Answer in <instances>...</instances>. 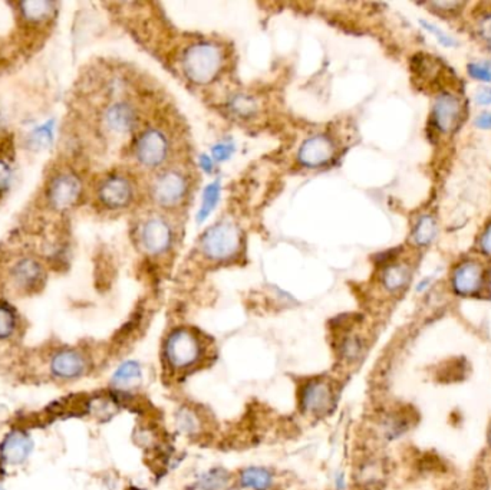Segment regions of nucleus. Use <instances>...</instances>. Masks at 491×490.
<instances>
[{"label": "nucleus", "instance_id": "33", "mask_svg": "<svg viewBox=\"0 0 491 490\" xmlns=\"http://www.w3.org/2000/svg\"><path fill=\"white\" fill-rule=\"evenodd\" d=\"M52 138V126L51 124H45L41 128H38L33 134V141L43 146L46 143H49Z\"/></svg>", "mask_w": 491, "mask_h": 490}, {"label": "nucleus", "instance_id": "37", "mask_svg": "<svg viewBox=\"0 0 491 490\" xmlns=\"http://www.w3.org/2000/svg\"><path fill=\"white\" fill-rule=\"evenodd\" d=\"M431 5L435 9H440L443 12H454L462 6V4H458V2H434Z\"/></svg>", "mask_w": 491, "mask_h": 490}, {"label": "nucleus", "instance_id": "35", "mask_svg": "<svg viewBox=\"0 0 491 490\" xmlns=\"http://www.w3.org/2000/svg\"><path fill=\"white\" fill-rule=\"evenodd\" d=\"M474 100L478 106H490L491 104V89H488V88L478 89L474 95Z\"/></svg>", "mask_w": 491, "mask_h": 490}, {"label": "nucleus", "instance_id": "10", "mask_svg": "<svg viewBox=\"0 0 491 490\" xmlns=\"http://www.w3.org/2000/svg\"><path fill=\"white\" fill-rule=\"evenodd\" d=\"M33 439L22 429L9 432L0 443V466L19 467L26 463L33 451Z\"/></svg>", "mask_w": 491, "mask_h": 490}, {"label": "nucleus", "instance_id": "34", "mask_svg": "<svg viewBox=\"0 0 491 490\" xmlns=\"http://www.w3.org/2000/svg\"><path fill=\"white\" fill-rule=\"evenodd\" d=\"M480 249L485 256L491 257V223L484 229V232L481 235Z\"/></svg>", "mask_w": 491, "mask_h": 490}, {"label": "nucleus", "instance_id": "30", "mask_svg": "<svg viewBox=\"0 0 491 490\" xmlns=\"http://www.w3.org/2000/svg\"><path fill=\"white\" fill-rule=\"evenodd\" d=\"M12 167L11 163L8 160H5L4 157H0V194H4L12 183Z\"/></svg>", "mask_w": 491, "mask_h": 490}, {"label": "nucleus", "instance_id": "36", "mask_svg": "<svg viewBox=\"0 0 491 490\" xmlns=\"http://www.w3.org/2000/svg\"><path fill=\"white\" fill-rule=\"evenodd\" d=\"M475 127L480 130H491V113H482L480 114L475 121Z\"/></svg>", "mask_w": 491, "mask_h": 490}, {"label": "nucleus", "instance_id": "25", "mask_svg": "<svg viewBox=\"0 0 491 490\" xmlns=\"http://www.w3.org/2000/svg\"><path fill=\"white\" fill-rule=\"evenodd\" d=\"M338 351H339V355L343 361L351 362V364L356 362L361 359V357L365 351L363 340L358 335H348L341 341Z\"/></svg>", "mask_w": 491, "mask_h": 490}, {"label": "nucleus", "instance_id": "38", "mask_svg": "<svg viewBox=\"0 0 491 490\" xmlns=\"http://www.w3.org/2000/svg\"><path fill=\"white\" fill-rule=\"evenodd\" d=\"M200 165L203 167V170L212 171L213 170V160L209 155H202L200 157Z\"/></svg>", "mask_w": 491, "mask_h": 490}, {"label": "nucleus", "instance_id": "16", "mask_svg": "<svg viewBox=\"0 0 491 490\" xmlns=\"http://www.w3.org/2000/svg\"><path fill=\"white\" fill-rule=\"evenodd\" d=\"M461 117V101L453 93H441L435 98L433 107V120L435 128L443 134L455 130Z\"/></svg>", "mask_w": 491, "mask_h": 490}, {"label": "nucleus", "instance_id": "27", "mask_svg": "<svg viewBox=\"0 0 491 490\" xmlns=\"http://www.w3.org/2000/svg\"><path fill=\"white\" fill-rule=\"evenodd\" d=\"M229 110L237 117H252L257 111V103L249 95H236L229 103Z\"/></svg>", "mask_w": 491, "mask_h": 490}, {"label": "nucleus", "instance_id": "21", "mask_svg": "<svg viewBox=\"0 0 491 490\" xmlns=\"http://www.w3.org/2000/svg\"><path fill=\"white\" fill-rule=\"evenodd\" d=\"M175 426L185 436L199 434L202 430V417L191 407H180L175 413Z\"/></svg>", "mask_w": 491, "mask_h": 490}, {"label": "nucleus", "instance_id": "40", "mask_svg": "<svg viewBox=\"0 0 491 490\" xmlns=\"http://www.w3.org/2000/svg\"><path fill=\"white\" fill-rule=\"evenodd\" d=\"M430 282H431V279H425V280H421V282L418 283V286H417V290H418V292H423V290H425V289H427V286L430 285Z\"/></svg>", "mask_w": 491, "mask_h": 490}, {"label": "nucleus", "instance_id": "29", "mask_svg": "<svg viewBox=\"0 0 491 490\" xmlns=\"http://www.w3.org/2000/svg\"><path fill=\"white\" fill-rule=\"evenodd\" d=\"M468 75L480 82H490L491 81V66L485 62H472L467 66Z\"/></svg>", "mask_w": 491, "mask_h": 490}, {"label": "nucleus", "instance_id": "32", "mask_svg": "<svg viewBox=\"0 0 491 490\" xmlns=\"http://www.w3.org/2000/svg\"><path fill=\"white\" fill-rule=\"evenodd\" d=\"M478 34L480 36L491 45V12L484 15L478 22Z\"/></svg>", "mask_w": 491, "mask_h": 490}, {"label": "nucleus", "instance_id": "26", "mask_svg": "<svg viewBox=\"0 0 491 490\" xmlns=\"http://www.w3.org/2000/svg\"><path fill=\"white\" fill-rule=\"evenodd\" d=\"M219 200H220V184H219V181H215L212 184H209L203 193L202 208H200L199 215H197L199 223H203L213 213Z\"/></svg>", "mask_w": 491, "mask_h": 490}, {"label": "nucleus", "instance_id": "42", "mask_svg": "<svg viewBox=\"0 0 491 490\" xmlns=\"http://www.w3.org/2000/svg\"><path fill=\"white\" fill-rule=\"evenodd\" d=\"M0 490H6L5 486H4V483H2V480H0Z\"/></svg>", "mask_w": 491, "mask_h": 490}, {"label": "nucleus", "instance_id": "8", "mask_svg": "<svg viewBox=\"0 0 491 490\" xmlns=\"http://www.w3.org/2000/svg\"><path fill=\"white\" fill-rule=\"evenodd\" d=\"M170 144L165 134L158 128L145 130L135 141L134 153L140 164L148 168L160 167L168 155Z\"/></svg>", "mask_w": 491, "mask_h": 490}, {"label": "nucleus", "instance_id": "6", "mask_svg": "<svg viewBox=\"0 0 491 490\" xmlns=\"http://www.w3.org/2000/svg\"><path fill=\"white\" fill-rule=\"evenodd\" d=\"M89 358L83 351L76 348H59L49 359V371L52 377L61 381H75L86 375L89 371Z\"/></svg>", "mask_w": 491, "mask_h": 490}, {"label": "nucleus", "instance_id": "18", "mask_svg": "<svg viewBox=\"0 0 491 490\" xmlns=\"http://www.w3.org/2000/svg\"><path fill=\"white\" fill-rule=\"evenodd\" d=\"M56 11V5L53 2H45V0H31V2L19 4V14L26 24L39 25L48 22Z\"/></svg>", "mask_w": 491, "mask_h": 490}, {"label": "nucleus", "instance_id": "24", "mask_svg": "<svg viewBox=\"0 0 491 490\" xmlns=\"http://www.w3.org/2000/svg\"><path fill=\"white\" fill-rule=\"evenodd\" d=\"M229 471L220 467L210 469L199 477V486L202 490H224L229 486Z\"/></svg>", "mask_w": 491, "mask_h": 490}, {"label": "nucleus", "instance_id": "22", "mask_svg": "<svg viewBox=\"0 0 491 490\" xmlns=\"http://www.w3.org/2000/svg\"><path fill=\"white\" fill-rule=\"evenodd\" d=\"M19 327L18 311L5 301H0V341L11 340Z\"/></svg>", "mask_w": 491, "mask_h": 490}, {"label": "nucleus", "instance_id": "11", "mask_svg": "<svg viewBox=\"0 0 491 490\" xmlns=\"http://www.w3.org/2000/svg\"><path fill=\"white\" fill-rule=\"evenodd\" d=\"M45 267L43 265L32 257L24 256L16 259L9 270L11 283L21 292L32 293L36 289H41L45 283Z\"/></svg>", "mask_w": 491, "mask_h": 490}, {"label": "nucleus", "instance_id": "12", "mask_svg": "<svg viewBox=\"0 0 491 490\" xmlns=\"http://www.w3.org/2000/svg\"><path fill=\"white\" fill-rule=\"evenodd\" d=\"M140 242L148 255H161L172 245V229L164 219L150 218L141 226Z\"/></svg>", "mask_w": 491, "mask_h": 490}, {"label": "nucleus", "instance_id": "39", "mask_svg": "<svg viewBox=\"0 0 491 490\" xmlns=\"http://www.w3.org/2000/svg\"><path fill=\"white\" fill-rule=\"evenodd\" d=\"M335 484H336V487H338L339 490H342V489L345 487V476H343L342 473L336 474V479H335Z\"/></svg>", "mask_w": 491, "mask_h": 490}, {"label": "nucleus", "instance_id": "7", "mask_svg": "<svg viewBox=\"0 0 491 490\" xmlns=\"http://www.w3.org/2000/svg\"><path fill=\"white\" fill-rule=\"evenodd\" d=\"M134 198L131 181L123 174H110L104 177L96 187V199L110 210L127 208Z\"/></svg>", "mask_w": 491, "mask_h": 490}, {"label": "nucleus", "instance_id": "5", "mask_svg": "<svg viewBox=\"0 0 491 490\" xmlns=\"http://www.w3.org/2000/svg\"><path fill=\"white\" fill-rule=\"evenodd\" d=\"M301 409L306 414L322 416L332 409L335 403L334 385L324 378H314L301 387Z\"/></svg>", "mask_w": 491, "mask_h": 490}, {"label": "nucleus", "instance_id": "9", "mask_svg": "<svg viewBox=\"0 0 491 490\" xmlns=\"http://www.w3.org/2000/svg\"><path fill=\"white\" fill-rule=\"evenodd\" d=\"M187 178L178 171H167L160 174L151 187L155 203L162 208H174L180 205L187 194Z\"/></svg>", "mask_w": 491, "mask_h": 490}, {"label": "nucleus", "instance_id": "19", "mask_svg": "<svg viewBox=\"0 0 491 490\" xmlns=\"http://www.w3.org/2000/svg\"><path fill=\"white\" fill-rule=\"evenodd\" d=\"M240 486L250 490H270L274 484L273 473L266 467L250 466L243 469L239 476Z\"/></svg>", "mask_w": 491, "mask_h": 490}, {"label": "nucleus", "instance_id": "3", "mask_svg": "<svg viewBox=\"0 0 491 490\" xmlns=\"http://www.w3.org/2000/svg\"><path fill=\"white\" fill-rule=\"evenodd\" d=\"M82 191L81 177L73 171L61 170L48 180L45 198L49 208L56 212H65L79 202Z\"/></svg>", "mask_w": 491, "mask_h": 490}, {"label": "nucleus", "instance_id": "31", "mask_svg": "<svg viewBox=\"0 0 491 490\" xmlns=\"http://www.w3.org/2000/svg\"><path fill=\"white\" fill-rule=\"evenodd\" d=\"M233 151H234V147L230 143H219L213 147V155L219 161L229 160L232 157Z\"/></svg>", "mask_w": 491, "mask_h": 490}, {"label": "nucleus", "instance_id": "41", "mask_svg": "<svg viewBox=\"0 0 491 490\" xmlns=\"http://www.w3.org/2000/svg\"><path fill=\"white\" fill-rule=\"evenodd\" d=\"M488 443L491 446V424H490V429H488Z\"/></svg>", "mask_w": 491, "mask_h": 490}, {"label": "nucleus", "instance_id": "13", "mask_svg": "<svg viewBox=\"0 0 491 490\" xmlns=\"http://www.w3.org/2000/svg\"><path fill=\"white\" fill-rule=\"evenodd\" d=\"M451 285L457 295L472 297L482 289L484 269L475 260H467L458 265L453 273Z\"/></svg>", "mask_w": 491, "mask_h": 490}, {"label": "nucleus", "instance_id": "28", "mask_svg": "<svg viewBox=\"0 0 491 490\" xmlns=\"http://www.w3.org/2000/svg\"><path fill=\"white\" fill-rule=\"evenodd\" d=\"M420 24H421V26H423L425 31H428L430 34H433V36L437 38V41H438L443 46H445V48H453V46L457 45L455 39H454L451 35L445 34V32H444L441 28H438L435 24H431V22H428V21H420Z\"/></svg>", "mask_w": 491, "mask_h": 490}, {"label": "nucleus", "instance_id": "23", "mask_svg": "<svg viewBox=\"0 0 491 490\" xmlns=\"http://www.w3.org/2000/svg\"><path fill=\"white\" fill-rule=\"evenodd\" d=\"M437 236V223L433 216L423 215L414 225L413 242L417 246H428Z\"/></svg>", "mask_w": 491, "mask_h": 490}, {"label": "nucleus", "instance_id": "4", "mask_svg": "<svg viewBox=\"0 0 491 490\" xmlns=\"http://www.w3.org/2000/svg\"><path fill=\"white\" fill-rule=\"evenodd\" d=\"M240 230L232 222H220L202 238V252L212 260L232 259L240 249Z\"/></svg>", "mask_w": 491, "mask_h": 490}, {"label": "nucleus", "instance_id": "2", "mask_svg": "<svg viewBox=\"0 0 491 490\" xmlns=\"http://www.w3.org/2000/svg\"><path fill=\"white\" fill-rule=\"evenodd\" d=\"M223 66V51L213 42H197L188 46L181 58V68L187 79L206 85L216 79Z\"/></svg>", "mask_w": 491, "mask_h": 490}, {"label": "nucleus", "instance_id": "15", "mask_svg": "<svg viewBox=\"0 0 491 490\" xmlns=\"http://www.w3.org/2000/svg\"><path fill=\"white\" fill-rule=\"evenodd\" d=\"M335 151L334 141L324 134H318L304 141L299 148L298 158L305 167L318 168L329 163L334 158Z\"/></svg>", "mask_w": 491, "mask_h": 490}, {"label": "nucleus", "instance_id": "14", "mask_svg": "<svg viewBox=\"0 0 491 490\" xmlns=\"http://www.w3.org/2000/svg\"><path fill=\"white\" fill-rule=\"evenodd\" d=\"M138 123V114L135 108L125 101H118L108 106L103 113L104 127L115 136L130 134Z\"/></svg>", "mask_w": 491, "mask_h": 490}, {"label": "nucleus", "instance_id": "20", "mask_svg": "<svg viewBox=\"0 0 491 490\" xmlns=\"http://www.w3.org/2000/svg\"><path fill=\"white\" fill-rule=\"evenodd\" d=\"M411 270L404 263H394L388 265L381 276L382 285L389 292H398L401 290L410 280Z\"/></svg>", "mask_w": 491, "mask_h": 490}, {"label": "nucleus", "instance_id": "17", "mask_svg": "<svg viewBox=\"0 0 491 490\" xmlns=\"http://www.w3.org/2000/svg\"><path fill=\"white\" fill-rule=\"evenodd\" d=\"M143 381V367L138 361L128 359L117 367L111 377V384L120 389L121 393L130 391L131 388L140 385Z\"/></svg>", "mask_w": 491, "mask_h": 490}, {"label": "nucleus", "instance_id": "1", "mask_svg": "<svg viewBox=\"0 0 491 490\" xmlns=\"http://www.w3.org/2000/svg\"><path fill=\"white\" fill-rule=\"evenodd\" d=\"M206 355V347L192 330L175 328L164 341V361L174 372H185L197 367Z\"/></svg>", "mask_w": 491, "mask_h": 490}]
</instances>
